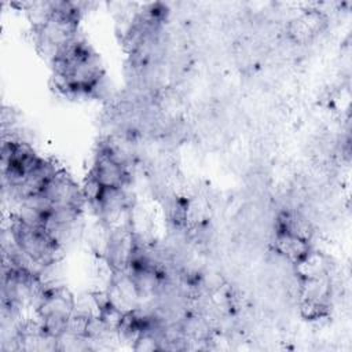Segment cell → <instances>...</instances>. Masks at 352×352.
Listing matches in <instances>:
<instances>
[{
    "mask_svg": "<svg viewBox=\"0 0 352 352\" xmlns=\"http://www.w3.org/2000/svg\"><path fill=\"white\" fill-rule=\"evenodd\" d=\"M324 23V19L322 14L318 11H308L304 12L301 16L296 18L290 23V36L294 38L297 43H302L314 37L316 33H319L322 25Z\"/></svg>",
    "mask_w": 352,
    "mask_h": 352,
    "instance_id": "6da1fadb",
    "label": "cell"
}]
</instances>
